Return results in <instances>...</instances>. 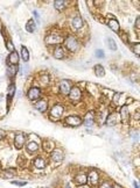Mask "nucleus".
<instances>
[{"instance_id": "f257e3e1", "label": "nucleus", "mask_w": 140, "mask_h": 188, "mask_svg": "<svg viewBox=\"0 0 140 188\" xmlns=\"http://www.w3.org/2000/svg\"><path fill=\"white\" fill-rule=\"evenodd\" d=\"M62 114H63V106L57 103L50 110V118H53L54 121H57L62 117Z\"/></svg>"}, {"instance_id": "f03ea898", "label": "nucleus", "mask_w": 140, "mask_h": 188, "mask_svg": "<svg viewBox=\"0 0 140 188\" xmlns=\"http://www.w3.org/2000/svg\"><path fill=\"white\" fill-rule=\"evenodd\" d=\"M66 45L70 51H77V49H78V47H79V43H78V41L76 40V37L69 36L66 40Z\"/></svg>"}, {"instance_id": "7ed1b4c3", "label": "nucleus", "mask_w": 140, "mask_h": 188, "mask_svg": "<svg viewBox=\"0 0 140 188\" xmlns=\"http://www.w3.org/2000/svg\"><path fill=\"white\" fill-rule=\"evenodd\" d=\"M70 90H71V83L69 80H67V79L61 80V83H60V91H61L62 94H64V95L69 94Z\"/></svg>"}, {"instance_id": "20e7f679", "label": "nucleus", "mask_w": 140, "mask_h": 188, "mask_svg": "<svg viewBox=\"0 0 140 188\" xmlns=\"http://www.w3.org/2000/svg\"><path fill=\"white\" fill-rule=\"evenodd\" d=\"M66 123L69 125H72V127H77V125L82 124V118L79 116L72 115V116H68L66 118Z\"/></svg>"}, {"instance_id": "39448f33", "label": "nucleus", "mask_w": 140, "mask_h": 188, "mask_svg": "<svg viewBox=\"0 0 140 188\" xmlns=\"http://www.w3.org/2000/svg\"><path fill=\"white\" fill-rule=\"evenodd\" d=\"M69 98L71 99L72 101H78L82 98V92L78 87H72L69 92Z\"/></svg>"}, {"instance_id": "423d86ee", "label": "nucleus", "mask_w": 140, "mask_h": 188, "mask_svg": "<svg viewBox=\"0 0 140 188\" xmlns=\"http://www.w3.org/2000/svg\"><path fill=\"white\" fill-rule=\"evenodd\" d=\"M25 134L20 132V134H16L15 138H14V143H15V148L16 149H21L23 146V143H25Z\"/></svg>"}, {"instance_id": "0eeeda50", "label": "nucleus", "mask_w": 140, "mask_h": 188, "mask_svg": "<svg viewBox=\"0 0 140 188\" xmlns=\"http://www.w3.org/2000/svg\"><path fill=\"white\" fill-rule=\"evenodd\" d=\"M118 121H119V115L116 113H112L110 114L109 116H107L106 118V125H110V127H112V125H116L118 123Z\"/></svg>"}, {"instance_id": "6e6552de", "label": "nucleus", "mask_w": 140, "mask_h": 188, "mask_svg": "<svg viewBox=\"0 0 140 188\" xmlns=\"http://www.w3.org/2000/svg\"><path fill=\"white\" fill-rule=\"evenodd\" d=\"M40 94H41V91L40 88L38 87H32L31 90H29V92H28V98L31 99V100H36V99L40 98Z\"/></svg>"}, {"instance_id": "1a4fd4ad", "label": "nucleus", "mask_w": 140, "mask_h": 188, "mask_svg": "<svg viewBox=\"0 0 140 188\" xmlns=\"http://www.w3.org/2000/svg\"><path fill=\"white\" fill-rule=\"evenodd\" d=\"M120 118H122V122L124 124H126L128 122V108L126 105H124L120 109Z\"/></svg>"}, {"instance_id": "9d476101", "label": "nucleus", "mask_w": 140, "mask_h": 188, "mask_svg": "<svg viewBox=\"0 0 140 188\" xmlns=\"http://www.w3.org/2000/svg\"><path fill=\"white\" fill-rule=\"evenodd\" d=\"M62 40H63V37L60 36V35H50V36H48V37L46 38V41H47L48 44H56V43L62 42Z\"/></svg>"}, {"instance_id": "9b49d317", "label": "nucleus", "mask_w": 140, "mask_h": 188, "mask_svg": "<svg viewBox=\"0 0 140 188\" xmlns=\"http://www.w3.org/2000/svg\"><path fill=\"white\" fill-rule=\"evenodd\" d=\"M87 180H89V182L91 185H96L98 182V173H97L96 171H91L89 173V176L87 178Z\"/></svg>"}, {"instance_id": "f8f14e48", "label": "nucleus", "mask_w": 140, "mask_h": 188, "mask_svg": "<svg viewBox=\"0 0 140 188\" xmlns=\"http://www.w3.org/2000/svg\"><path fill=\"white\" fill-rule=\"evenodd\" d=\"M47 101L46 100H40V101H38L36 102V105H35V108L38 109L39 112H41V113H43V112H46L47 110Z\"/></svg>"}, {"instance_id": "ddd939ff", "label": "nucleus", "mask_w": 140, "mask_h": 188, "mask_svg": "<svg viewBox=\"0 0 140 188\" xmlns=\"http://www.w3.org/2000/svg\"><path fill=\"white\" fill-rule=\"evenodd\" d=\"M51 159H53L54 161H56V163L61 161L62 159H63V152L60 150H55L53 152V154H51Z\"/></svg>"}, {"instance_id": "4468645a", "label": "nucleus", "mask_w": 140, "mask_h": 188, "mask_svg": "<svg viewBox=\"0 0 140 188\" xmlns=\"http://www.w3.org/2000/svg\"><path fill=\"white\" fill-rule=\"evenodd\" d=\"M94 121H95L94 112H90V113H88L87 116H85V121H84V124L89 127V125H92V124H94Z\"/></svg>"}, {"instance_id": "2eb2a0df", "label": "nucleus", "mask_w": 140, "mask_h": 188, "mask_svg": "<svg viewBox=\"0 0 140 188\" xmlns=\"http://www.w3.org/2000/svg\"><path fill=\"white\" fill-rule=\"evenodd\" d=\"M8 60H10V63L12 64V65H16L19 62V55L15 52V51H13V52H11L10 57H8Z\"/></svg>"}, {"instance_id": "dca6fc26", "label": "nucleus", "mask_w": 140, "mask_h": 188, "mask_svg": "<svg viewBox=\"0 0 140 188\" xmlns=\"http://www.w3.org/2000/svg\"><path fill=\"white\" fill-rule=\"evenodd\" d=\"M107 23H109V27L111 28L115 33H118V31H119V23H118L117 20H113V19H112V20H110Z\"/></svg>"}, {"instance_id": "f3484780", "label": "nucleus", "mask_w": 140, "mask_h": 188, "mask_svg": "<svg viewBox=\"0 0 140 188\" xmlns=\"http://www.w3.org/2000/svg\"><path fill=\"white\" fill-rule=\"evenodd\" d=\"M36 29V26H35V22L33 20H29L26 25V30H27L28 33H34Z\"/></svg>"}, {"instance_id": "a211bd4d", "label": "nucleus", "mask_w": 140, "mask_h": 188, "mask_svg": "<svg viewBox=\"0 0 140 188\" xmlns=\"http://www.w3.org/2000/svg\"><path fill=\"white\" fill-rule=\"evenodd\" d=\"M95 73L97 77H104L105 75V70L102 65H96L95 66Z\"/></svg>"}, {"instance_id": "6ab92c4d", "label": "nucleus", "mask_w": 140, "mask_h": 188, "mask_svg": "<svg viewBox=\"0 0 140 188\" xmlns=\"http://www.w3.org/2000/svg\"><path fill=\"white\" fill-rule=\"evenodd\" d=\"M72 26H74V28H76V29H79V28L83 26V20H82V18L76 16V18L72 20Z\"/></svg>"}, {"instance_id": "aec40b11", "label": "nucleus", "mask_w": 140, "mask_h": 188, "mask_svg": "<svg viewBox=\"0 0 140 188\" xmlns=\"http://www.w3.org/2000/svg\"><path fill=\"white\" fill-rule=\"evenodd\" d=\"M54 56H55V58H57V59H61V58H63L64 57L63 49H62L61 47H57V48L55 49V51H54Z\"/></svg>"}, {"instance_id": "412c9836", "label": "nucleus", "mask_w": 140, "mask_h": 188, "mask_svg": "<svg viewBox=\"0 0 140 188\" xmlns=\"http://www.w3.org/2000/svg\"><path fill=\"white\" fill-rule=\"evenodd\" d=\"M67 5V1H60V0H56V1H54V6H55V8L57 10H62L64 7H66Z\"/></svg>"}, {"instance_id": "4be33fe9", "label": "nucleus", "mask_w": 140, "mask_h": 188, "mask_svg": "<svg viewBox=\"0 0 140 188\" xmlns=\"http://www.w3.org/2000/svg\"><path fill=\"white\" fill-rule=\"evenodd\" d=\"M34 165H35V167H38V168H43L44 166H46V161H44V159H42V158H38V159H35V161H34Z\"/></svg>"}, {"instance_id": "5701e85b", "label": "nucleus", "mask_w": 140, "mask_h": 188, "mask_svg": "<svg viewBox=\"0 0 140 188\" xmlns=\"http://www.w3.org/2000/svg\"><path fill=\"white\" fill-rule=\"evenodd\" d=\"M107 45H109L110 50H112V51H116V50H117V44H116V42H115V40H113V38H111V37L107 38Z\"/></svg>"}, {"instance_id": "b1692460", "label": "nucleus", "mask_w": 140, "mask_h": 188, "mask_svg": "<svg viewBox=\"0 0 140 188\" xmlns=\"http://www.w3.org/2000/svg\"><path fill=\"white\" fill-rule=\"evenodd\" d=\"M21 56H22V59L25 60V62H28V60H29V52H28L27 48H25V47L21 48Z\"/></svg>"}, {"instance_id": "393cba45", "label": "nucleus", "mask_w": 140, "mask_h": 188, "mask_svg": "<svg viewBox=\"0 0 140 188\" xmlns=\"http://www.w3.org/2000/svg\"><path fill=\"white\" fill-rule=\"evenodd\" d=\"M38 149H39V145H38V143H35V142H31V143L27 144V150L29 151V152L36 151Z\"/></svg>"}, {"instance_id": "a878e982", "label": "nucleus", "mask_w": 140, "mask_h": 188, "mask_svg": "<svg viewBox=\"0 0 140 188\" xmlns=\"http://www.w3.org/2000/svg\"><path fill=\"white\" fill-rule=\"evenodd\" d=\"M76 181L77 183H79V185H84V183L87 182V175L85 174H79V175L76 176Z\"/></svg>"}, {"instance_id": "bb28decb", "label": "nucleus", "mask_w": 140, "mask_h": 188, "mask_svg": "<svg viewBox=\"0 0 140 188\" xmlns=\"http://www.w3.org/2000/svg\"><path fill=\"white\" fill-rule=\"evenodd\" d=\"M13 175H15V171L14 170H7L5 173V176L6 178H12Z\"/></svg>"}, {"instance_id": "cd10ccee", "label": "nucleus", "mask_w": 140, "mask_h": 188, "mask_svg": "<svg viewBox=\"0 0 140 188\" xmlns=\"http://www.w3.org/2000/svg\"><path fill=\"white\" fill-rule=\"evenodd\" d=\"M14 92H15V86H14V85H11L10 88H8V95H10V98H12V96H13Z\"/></svg>"}, {"instance_id": "c85d7f7f", "label": "nucleus", "mask_w": 140, "mask_h": 188, "mask_svg": "<svg viewBox=\"0 0 140 188\" xmlns=\"http://www.w3.org/2000/svg\"><path fill=\"white\" fill-rule=\"evenodd\" d=\"M6 47H7V49L11 51V52L14 51V45H13V43L11 42V41H7V42H6Z\"/></svg>"}, {"instance_id": "c756f323", "label": "nucleus", "mask_w": 140, "mask_h": 188, "mask_svg": "<svg viewBox=\"0 0 140 188\" xmlns=\"http://www.w3.org/2000/svg\"><path fill=\"white\" fill-rule=\"evenodd\" d=\"M7 71H8V73H10L11 75H13V74H15V73H16V68L14 65H13V66H8Z\"/></svg>"}, {"instance_id": "7c9ffc66", "label": "nucleus", "mask_w": 140, "mask_h": 188, "mask_svg": "<svg viewBox=\"0 0 140 188\" xmlns=\"http://www.w3.org/2000/svg\"><path fill=\"white\" fill-rule=\"evenodd\" d=\"M96 56L99 58H103L104 57V52H103V50H96Z\"/></svg>"}, {"instance_id": "2f4dec72", "label": "nucleus", "mask_w": 140, "mask_h": 188, "mask_svg": "<svg viewBox=\"0 0 140 188\" xmlns=\"http://www.w3.org/2000/svg\"><path fill=\"white\" fill-rule=\"evenodd\" d=\"M120 37H122V40L124 41V42H127V35L125 33H122L120 34Z\"/></svg>"}, {"instance_id": "473e14b6", "label": "nucleus", "mask_w": 140, "mask_h": 188, "mask_svg": "<svg viewBox=\"0 0 140 188\" xmlns=\"http://www.w3.org/2000/svg\"><path fill=\"white\" fill-rule=\"evenodd\" d=\"M139 48H140V44H139V43H137V45H135L134 49H133V51L137 52V55H139Z\"/></svg>"}, {"instance_id": "72a5a7b5", "label": "nucleus", "mask_w": 140, "mask_h": 188, "mask_svg": "<svg viewBox=\"0 0 140 188\" xmlns=\"http://www.w3.org/2000/svg\"><path fill=\"white\" fill-rule=\"evenodd\" d=\"M122 94V93H117L115 95V99H113V103H117L118 102V99H119V95Z\"/></svg>"}, {"instance_id": "f704fd0d", "label": "nucleus", "mask_w": 140, "mask_h": 188, "mask_svg": "<svg viewBox=\"0 0 140 188\" xmlns=\"http://www.w3.org/2000/svg\"><path fill=\"white\" fill-rule=\"evenodd\" d=\"M12 183H14V185H18V186H25L26 182H19V181H12Z\"/></svg>"}, {"instance_id": "c9c22d12", "label": "nucleus", "mask_w": 140, "mask_h": 188, "mask_svg": "<svg viewBox=\"0 0 140 188\" xmlns=\"http://www.w3.org/2000/svg\"><path fill=\"white\" fill-rule=\"evenodd\" d=\"M4 138H5V131L0 129V140L4 139Z\"/></svg>"}, {"instance_id": "e433bc0d", "label": "nucleus", "mask_w": 140, "mask_h": 188, "mask_svg": "<svg viewBox=\"0 0 140 188\" xmlns=\"http://www.w3.org/2000/svg\"><path fill=\"white\" fill-rule=\"evenodd\" d=\"M100 188H111V187H110V185L107 182H104L102 186H100Z\"/></svg>"}, {"instance_id": "4c0bfd02", "label": "nucleus", "mask_w": 140, "mask_h": 188, "mask_svg": "<svg viewBox=\"0 0 140 188\" xmlns=\"http://www.w3.org/2000/svg\"><path fill=\"white\" fill-rule=\"evenodd\" d=\"M33 13H34V15H35V18H36V20H38V21H39V20H40V18H39V14H38V12H36V10H34V12H33Z\"/></svg>"}, {"instance_id": "58836bf2", "label": "nucleus", "mask_w": 140, "mask_h": 188, "mask_svg": "<svg viewBox=\"0 0 140 188\" xmlns=\"http://www.w3.org/2000/svg\"><path fill=\"white\" fill-rule=\"evenodd\" d=\"M133 185H134V188H139V185H138L137 181H134V182H133Z\"/></svg>"}, {"instance_id": "ea45409f", "label": "nucleus", "mask_w": 140, "mask_h": 188, "mask_svg": "<svg viewBox=\"0 0 140 188\" xmlns=\"http://www.w3.org/2000/svg\"><path fill=\"white\" fill-rule=\"evenodd\" d=\"M139 20H140V18L138 16V18H137V27H138V28H139Z\"/></svg>"}, {"instance_id": "a19ab883", "label": "nucleus", "mask_w": 140, "mask_h": 188, "mask_svg": "<svg viewBox=\"0 0 140 188\" xmlns=\"http://www.w3.org/2000/svg\"><path fill=\"white\" fill-rule=\"evenodd\" d=\"M66 188H70V183H69V182L66 183Z\"/></svg>"}, {"instance_id": "79ce46f5", "label": "nucleus", "mask_w": 140, "mask_h": 188, "mask_svg": "<svg viewBox=\"0 0 140 188\" xmlns=\"http://www.w3.org/2000/svg\"><path fill=\"white\" fill-rule=\"evenodd\" d=\"M78 188H89V187H88V186H84V185H82V186H79Z\"/></svg>"}, {"instance_id": "37998d69", "label": "nucleus", "mask_w": 140, "mask_h": 188, "mask_svg": "<svg viewBox=\"0 0 140 188\" xmlns=\"http://www.w3.org/2000/svg\"><path fill=\"white\" fill-rule=\"evenodd\" d=\"M115 188H122V187H120L119 185H116V186H115Z\"/></svg>"}]
</instances>
